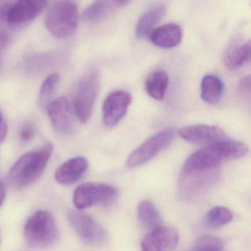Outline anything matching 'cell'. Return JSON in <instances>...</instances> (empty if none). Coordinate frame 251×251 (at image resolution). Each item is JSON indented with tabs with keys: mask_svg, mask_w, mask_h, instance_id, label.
Returning <instances> with one entry per match:
<instances>
[{
	"mask_svg": "<svg viewBox=\"0 0 251 251\" xmlns=\"http://www.w3.org/2000/svg\"><path fill=\"white\" fill-rule=\"evenodd\" d=\"M245 144L236 141H223L198 150L186 160L182 173L218 169L223 161L242 158L248 154Z\"/></svg>",
	"mask_w": 251,
	"mask_h": 251,
	"instance_id": "6da1fadb",
	"label": "cell"
},
{
	"mask_svg": "<svg viewBox=\"0 0 251 251\" xmlns=\"http://www.w3.org/2000/svg\"><path fill=\"white\" fill-rule=\"evenodd\" d=\"M53 152V146L47 144L37 151L23 155L11 167L10 183L17 189H23L40 178Z\"/></svg>",
	"mask_w": 251,
	"mask_h": 251,
	"instance_id": "7a4b0ae2",
	"label": "cell"
},
{
	"mask_svg": "<svg viewBox=\"0 0 251 251\" xmlns=\"http://www.w3.org/2000/svg\"><path fill=\"white\" fill-rule=\"evenodd\" d=\"M78 20V8L74 2L58 1L50 7L45 25L52 36L58 39H67L75 33Z\"/></svg>",
	"mask_w": 251,
	"mask_h": 251,
	"instance_id": "3957f363",
	"label": "cell"
},
{
	"mask_svg": "<svg viewBox=\"0 0 251 251\" xmlns=\"http://www.w3.org/2000/svg\"><path fill=\"white\" fill-rule=\"evenodd\" d=\"M29 245L36 248H46L55 243L58 229L55 219L48 211H38L29 217L24 227Z\"/></svg>",
	"mask_w": 251,
	"mask_h": 251,
	"instance_id": "277c9868",
	"label": "cell"
},
{
	"mask_svg": "<svg viewBox=\"0 0 251 251\" xmlns=\"http://www.w3.org/2000/svg\"><path fill=\"white\" fill-rule=\"evenodd\" d=\"M118 197V190L105 183H85L76 188L73 203L77 209L82 210L95 205H109Z\"/></svg>",
	"mask_w": 251,
	"mask_h": 251,
	"instance_id": "5b68a950",
	"label": "cell"
},
{
	"mask_svg": "<svg viewBox=\"0 0 251 251\" xmlns=\"http://www.w3.org/2000/svg\"><path fill=\"white\" fill-rule=\"evenodd\" d=\"M99 75L93 70L83 77L79 83L74 98V111L81 123L90 120L99 89Z\"/></svg>",
	"mask_w": 251,
	"mask_h": 251,
	"instance_id": "8992f818",
	"label": "cell"
},
{
	"mask_svg": "<svg viewBox=\"0 0 251 251\" xmlns=\"http://www.w3.org/2000/svg\"><path fill=\"white\" fill-rule=\"evenodd\" d=\"M219 168L202 171L182 173L178 185V195L184 201H192L203 195L217 180Z\"/></svg>",
	"mask_w": 251,
	"mask_h": 251,
	"instance_id": "52a82bcc",
	"label": "cell"
},
{
	"mask_svg": "<svg viewBox=\"0 0 251 251\" xmlns=\"http://www.w3.org/2000/svg\"><path fill=\"white\" fill-rule=\"evenodd\" d=\"M175 135L174 129L168 128L151 136L130 153L126 166L129 168H135L151 161L172 143Z\"/></svg>",
	"mask_w": 251,
	"mask_h": 251,
	"instance_id": "ba28073f",
	"label": "cell"
},
{
	"mask_svg": "<svg viewBox=\"0 0 251 251\" xmlns=\"http://www.w3.org/2000/svg\"><path fill=\"white\" fill-rule=\"evenodd\" d=\"M67 217L77 236L86 243L99 245L106 240L107 233L105 229L89 214L70 210Z\"/></svg>",
	"mask_w": 251,
	"mask_h": 251,
	"instance_id": "9c48e42d",
	"label": "cell"
},
{
	"mask_svg": "<svg viewBox=\"0 0 251 251\" xmlns=\"http://www.w3.org/2000/svg\"><path fill=\"white\" fill-rule=\"evenodd\" d=\"M48 5V2L44 0L14 1L8 12V27L12 30L25 27L41 14Z\"/></svg>",
	"mask_w": 251,
	"mask_h": 251,
	"instance_id": "30bf717a",
	"label": "cell"
},
{
	"mask_svg": "<svg viewBox=\"0 0 251 251\" xmlns=\"http://www.w3.org/2000/svg\"><path fill=\"white\" fill-rule=\"evenodd\" d=\"M131 101V95L126 91L110 93L102 105V120L105 126L108 127L117 126L127 114Z\"/></svg>",
	"mask_w": 251,
	"mask_h": 251,
	"instance_id": "8fae6325",
	"label": "cell"
},
{
	"mask_svg": "<svg viewBox=\"0 0 251 251\" xmlns=\"http://www.w3.org/2000/svg\"><path fill=\"white\" fill-rule=\"evenodd\" d=\"M179 241V233L175 227L158 226L144 238L141 251H172Z\"/></svg>",
	"mask_w": 251,
	"mask_h": 251,
	"instance_id": "7c38bea8",
	"label": "cell"
},
{
	"mask_svg": "<svg viewBox=\"0 0 251 251\" xmlns=\"http://www.w3.org/2000/svg\"><path fill=\"white\" fill-rule=\"evenodd\" d=\"M177 134L186 142L195 145H209L226 141V133L217 126L196 125L179 129Z\"/></svg>",
	"mask_w": 251,
	"mask_h": 251,
	"instance_id": "4fadbf2b",
	"label": "cell"
},
{
	"mask_svg": "<svg viewBox=\"0 0 251 251\" xmlns=\"http://www.w3.org/2000/svg\"><path fill=\"white\" fill-rule=\"evenodd\" d=\"M47 112L54 130L61 135H69L74 129L70 102L65 97L52 101L47 107Z\"/></svg>",
	"mask_w": 251,
	"mask_h": 251,
	"instance_id": "5bb4252c",
	"label": "cell"
},
{
	"mask_svg": "<svg viewBox=\"0 0 251 251\" xmlns=\"http://www.w3.org/2000/svg\"><path fill=\"white\" fill-rule=\"evenodd\" d=\"M88 166L87 160L83 157L71 158L58 167L55 172V180L64 186L73 184L84 174Z\"/></svg>",
	"mask_w": 251,
	"mask_h": 251,
	"instance_id": "9a60e30c",
	"label": "cell"
},
{
	"mask_svg": "<svg viewBox=\"0 0 251 251\" xmlns=\"http://www.w3.org/2000/svg\"><path fill=\"white\" fill-rule=\"evenodd\" d=\"M149 36L155 46L170 49L176 48L181 42L183 32L180 26L170 23L154 29Z\"/></svg>",
	"mask_w": 251,
	"mask_h": 251,
	"instance_id": "2e32d148",
	"label": "cell"
},
{
	"mask_svg": "<svg viewBox=\"0 0 251 251\" xmlns=\"http://www.w3.org/2000/svg\"><path fill=\"white\" fill-rule=\"evenodd\" d=\"M125 1H96L87 7L82 14V19L86 22L100 21L114 12L117 8L125 6Z\"/></svg>",
	"mask_w": 251,
	"mask_h": 251,
	"instance_id": "e0dca14e",
	"label": "cell"
},
{
	"mask_svg": "<svg viewBox=\"0 0 251 251\" xmlns=\"http://www.w3.org/2000/svg\"><path fill=\"white\" fill-rule=\"evenodd\" d=\"M201 98L210 105H217L223 99L225 84L223 80L214 75H207L201 81Z\"/></svg>",
	"mask_w": 251,
	"mask_h": 251,
	"instance_id": "ac0fdd59",
	"label": "cell"
},
{
	"mask_svg": "<svg viewBox=\"0 0 251 251\" xmlns=\"http://www.w3.org/2000/svg\"><path fill=\"white\" fill-rule=\"evenodd\" d=\"M165 14L166 8L164 5H157L150 8L138 20L135 30L136 37L144 39L149 36Z\"/></svg>",
	"mask_w": 251,
	"mask_h": 251,
	"instance_id": "d6986e66",
	"label": "cell"
},
{
	"mask_svg": "<svg viewBox=\"0 0 251 251\" xmlns=\"http://www.w3.org/2000/svg\"><path fill=\"white\" fill-rule=\"evenodd\" d=\"M251 58V42L236 45L229 49L224 58L225 67L227 70H236L250 61Z\"/></svg>",
	"mask_w": 251,
	"mask_h": 251,
	"instance_id": "ffe728a7",
	"label": "cell"
},
{
	"mask_svg": "<svg viewBox=\"0 0 251 251\" xmlns=\"http://www.w3.org/2000/svg\"><path fill=\"white\" fill-rule=\"evenodd\" d=\"M168 85V75L164 71H155L147 79L145 87L151 98L161 100L165 96Z\"/></svg>",
	"mask_w": 251,
	"mask_h": 251,
	"instance_id": "44dd1931",
	"label": "cell"
},
{
	"mask_svg": "<svg viewBox=\"0 0 251 251\" xmlns=\"http://www.w3.org/2000/svg\"><path fill=\"white\" fill-rule=\"evenodd\" d=\"M137 215L142 224L147 227H153L160 226L161 214L155 205L150 201L139 202L137 208Z\"/></svg>",
	"mask_w": 251,
	"mask_h": 251,
	"instance_id": "7402d4cb",
	"label": "cell"
},
{
	"mask_svg": "<svg viewBox=\"0 0 251 251\" xmlns=\"http://www.w3.org/2000/svg\"><path fill=\"white\" fill-rule=\"evenodd\" d=\"M59 80V75L52 73L42 83L39 93V104L42 109H46L48 105L52 102V98L58 88Z\"/></svg>",
	"mask_w": 251,
	"mask_h": 251,
	"instance_id": "603a6c76",
	"label": "cell"
},
{
	"mask_svg": "<svg viewBox=\"0 0 251 251\" xmlns=\"http://www.w3.org/2000/svg\"><path fill=\"white\" fill-rule=\"evenodd\" d=\"M233 213L229 208L217 206L208 211L205 217V223L211 227L226 226L233 219Z\"/></svg>",
	"mask_w": 251,
	"mask_h": 251,
	"instance_id": "cb8c5ba5",
	"label": "cell"
},
{
	"mask_svg": "<svg viewBox=\"0 0 251 251\" xmlns=\"http://www.w3.org/2000/svg\"><path fill=\"white\" fill-rule=\"evenodd\" d=\"M224 245L220 238L211 235H203L197 239L189 251H223Z\"/></svg>",
	"mask_w": 251,
	"mask_h": 251,
	"instance_id": "d4e9b609",
	"label": "cell"
},
{
	"mask_svg": "<svg viewBox=\"0 0 251 251\" xmlns=\"http://www.w3.org/2000/svg\"><path fill=\"white\" fill-rule=\"evenodd\" d=\"M14 1H0V48H5L9 42L10 36L7 27L8 15Z\"/></svg>",
	"mask_w": 251,
	"mask_h": 251,
	"instance_id": "484cf974",
	"label": "cell"
},
{
	"mask_svg": "<svg viewBox=\"0 0 251 251\" xmlns=\"http://www.w3.org/2000/svg\"><path fill=\"white\" fill-rule=\"evenodd\" d=\"M37 133V127L34 123H26L23 125L20 130V136L25 142L31 141L36 136Z\"/></svg>",
	"mask_w": 251,
	"mask_h": 251,
	"instance_id": "4316f807",
	"label": "cell"
},
{
	"mask_svg": "<svg viewBox=\"0 0 251 251\" xmlns=\"http://www.w3.org/2000/svg\"><path fill=\"white\" fill-rule=\"evenodd\" d=\"M239 92L242 97L246 98H250L251 94V77L250 76H246L241 80L239 84Z\"/></svg>",
	"mask_w": 251,
	"mask_h": 251,
	"instance_id": "83f0119b",
	"label": "cell"
},
{
	"mask_svg": "<svg viewBox=\"0 0 251 251\" xmlns=\"http://www.w3.org/2000/svg\"><path fill=\"white\" fill-rule=\"evenodd\" d=\"M7 133H8V126L2 114L0 112V144H2L5 141Z\"/></svg>",
	"mask_w": 251,
	"mask_h": 251,
	"instance_id": "f1b7e54d",
	"label": "cell"
},
{
	"mask_svg": "<svg viewBox=\"0 0 251 251\" xmlns=\"http://www.w3.org/2000/svg\"><path fill=\"white\" fill-rule=\"evenodd\" d=\"M5 187L4 183L2 181H0V207L2 206L4 201H5Z\"/></svg>",
	"mask_w": 251,
	"mask_h": 251,
	"instance_id": "f546056e",
	"label": "cell"
}]
</instances>
